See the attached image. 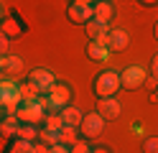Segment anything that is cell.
I'll list each match as a JSON object with an SVG mask.
<instances>
[{
    "label": "cell",
    "mask_w": 158,
    "mask_h": 153,
    "mask_svg": "<svg viewBox=\"0 0 158 153\" xmlns=\"http://www.w3.org/2000/svg\"><path fill=\"white\" fill-rule=\"evenodd\" d=\"M8 46H10V38H8L3 31H0V56H5V54H8Z\"/></svg>",
    "instance_id": "obj_25"
},
{
    "label": "cell",
    "mask_w": 158,
    "mask_h": 153,
    "mask_svg": "<svg viewBox=\"0 0 158 153\" xmlns=\"http://www.w3.org/2000/svg\"><path fill=\"white\" fill-rule=\"evenodd\" d=\"M110 54L112 51L105 44H97V41H89V44H87V56H89V61H94V64H107V61H110Z\"/></svg>",
    "instance_id": "obj_13"
},
{
    "label": "cell",
    "mask_w": 158,
    "mask_h": 153,
    "mask_svg": "<svg viewBox=\"0 0 158 153\" xmlns=\"http://www.w3.org/2000/svg\"><path fill=\"white\" fill-rule=\"evenodd\" d=\"M105 117L100 115V112H84V117L82 122H79V135H82L84 140H94V138H100L102 133H105Z\"/></svg>",
    "instance_id": "obj_3"
},
{
    "label": "cell",
    "mask_w": 158,
    "mask_h": 153,
    "mask_svg": "<svg viewBox=\"0 0 158 153\" xmlns=\"http://www.w3.org/2000/svg\"><path fill=\"white\" fill-rule=\"evenodd\" d=\"M18 138L36 143V140H38V128H36V125H21V130H18Z\"/></svg>",
    "instance_id": "obj_22"
},
{
    "label": "cell",
    "mask_w": 158,
    "mask_h": 153,
    "mask_svg": "<svg viewBox=\"0 0 158 153\" xmlns=\"http://www.w3.org/2000/svg\"><path fill=\"white\" fill-rule=\"evenodd\" d=\"M5 153H33V143L31 140H23V138H13L10 140V146H8Z\"/></svg>",
    "instance_id": "obj_18"
},
{
    "label": "cell",
    "mask_w": 158,
    "mask_h": 153,
    "mask_svg": "<svg viewBox=\"0 0 158 153\" xmlns=\"http://www.w3.org/2000/svg\"><path fill=\"white\" fill-rule=\"evenodd\" d=\"M51 153H72V148L64 143H56V146H51Z\"/></svg>",
    "instance_id": "obj_26"
},
{
    "label": "cell",
    "mask_w": 158,
    "mask_h": 153,
    "mask_svg": "<svg viewBox=\"0 0 158 153\" xmlns=\"http://www.w3.org/2000/svg\"><path fill=\"white\" fill-rule=\"evenodd\" d=\"M153 38L158 41V20H156V26H153Z\"/></svg>",
    "instance_id": "obj_34"
},
{
    "label": "cell",
    "mask_w": 158,
    "mask_h": 153,
    "mask_svg": "<svg viewBox=\"0 0 158 153\" xmlns=\"http://www.w3.org/2000/svg\"><path fill=\"white\" fill-rule=\"evenodd\" d=\"M77 140H79V133H77V128H72V125H64L61 130H59V143H64V146H69V148H72Z\"/></svg>",
    "instance_id": "obj_20"
},
{
    "label": "cell",
    "mask_w": 158,
    "mask_h": 153,
    "mask_svg": "<svg viewBox=\"0 0 158 153\" xmlns=\"http://www.w3.org/2000/svg\"><path fill=\"white\" fill-rule=\"evenodd\" d=\"M23 23L21 20H18V13H10V15H5L3 18V23H0V31H3V33L8 36V38H21V33H23Z\"/></svg>",
    "instance_id": "obj_12"
},
{
    "label": "cell",
    "mask_w": 158,
    "mask_h": 153,
    "mask_svg": "<svg viewBox=\"0 0 158 153\" xmlns=\"http://www.w3.org/2000/svg\"><path fill=\"white\" fill-rule=\"evenodd\" d=\"M28 84H31V87L38 92V95H48V89L56 84V77H54L51 69L38 66V69H33L31 74H28Z\"/></svg>",
    "instance_id": "obj_6"
},
{
    "label": "cell",
    "mask_w": 158,
    "mask_h": 153,
    "mask_svg": "<svg viewBox=\"0 0 158 153\" xmlns=\"http://www.w3.org/2000/svg\"><path fill=\"white\" fill-rule=\"evenodd\" d=\"M38 143H44V146H56L59 143V130H51V128H38Z\"/></svg>",
    "instance_id": "obj_19"
},
{
    "label": "cell",
    "mask_w": 158,
    "mask_h": 153,
    "mask_svg": "<svg viewBox=\"0 0 158 153\" xmlns=\"http://www.w3.org/2000/svg\"><path fill=\"white\" fill-rule=\"evenodd\" d=\"M33 153H51V148H48V146H44V143H33Z\"/></svg>",
    "instance_id": "obj_27"
},
{
    "label": "cell",
    "mask_w": 158,
    "mask_h": 153,
    "mask_svg": "<svg viewBox=\"0 0 158 153\" xmlns=\"http://www.w3.org/2000/svg\"><path fill=\"white\" fill-rule=\"evenodd\" d=\"M72 153H92V148H89V143L82 138V140H77L74 146H72Z\"/></svg>",
    "instance_id": "obj_24"
},
{
    "label": "cell",
    "mask_w": 158,
    "mask_h": 153,
    "mask_svg": "<svg viewBox=\"0 0 158 153\" xmlns=\"http://www.w3.org/2000/svg\"><path fill=\"white\" fill-rule=\"evenodd\" d=\"M69 20L74 26H87L89 20H94V13H92V5H79V3H72L66 10Z\"/></svg>",
    "instance_id": "obj_8"
},
{
    "label": "cell",
    "mask_w": 158,
    "mask_h": 153,
    "mask_svg": "<svg viewBox=\"0 0 158 153\" xmlns=\"http://www.w3.org/2000/svg\"><path fill=\"white\" fill-rule=\"evenodd\" d=\"M145 79H148V71L143 69V66H138V64H133V66H125L123 71H120V87L123 89H140L143 84H145Z\"/></svg>",
    "instance_id": "obj_7"
},
{
    "label": "cell",
    "mask_w": 158,
    "mask_h": 153,
    "mask_svg": "<svg viewBox=\"0 0 158 153\" xmlns=\"http://www.w3.org/2000/svg\"><path fill=\"white\" fill-rule=\"evenodd\" d=\"M5 117V110H3V105H0V120H3Z\"/></svg>",
    "instance_id": "obj_35"
},
{
    "label": "cell",
    "mask_w": 158,
    "mask_h": 153,
    "mask_svg": "<svg viewBox=\"0 0 158 153\" xmlns=\"http://www.w3.org/2000/svg\"><path fill=\"white\" fill-rule=\"evenodd\" d=\"M18 130H21V120L15 115H5L0 120V138H15Z\"/></svg>",
    "instance_id": "obj_16"
},
{
    "label": "cell",
    "mask_w": 158,
    "mask_h": 153,
    "mask_svg": "<svg viewBox=\"0 0 158 153\" xmlns=\"http://www.w3.org/2000/svg\"><path fill=\"white\" fill-rule=\"evenodd\" d=\"M151 100H153V102H158V84H156V89L151 92Z\"/></svg>",
    "instance_id": "obj_33"
},
{
    "label": "cell",
    "mask_w": 158,
    "mask_h": 153,
    "mask_svg": "<svg viewBox=\"0 0 158 153\" xmlns=\"http://www.w3.org/2000/svg\"><path fill=\"white\" fill-rule=\"evenodd\" d=\"M97 112H100L105 120H117L120 112H123V105L115 97H100L97 100Z\"/></svg>",
    "instance_id": "obj_9"
},
{
    "label": "cell",
    "mask_w": 158,
    "mask_h": 153,
    "mask_svg": "<svg viewBox=\"0 0 158 153\" xmlns=\"http://www.w3.org/2000/svg\"><path fill=\"white\" fill-rule=\"evenodd\" d=\"M130 44V33L125 28H110V36H107V49L110 51H125Z\"/></svg>",
    "instance_id": "obj_10"
},
{
    "label": "cell",
    "mask_w": 158,
    "mask_h": 153,
    "mask_svg": "<svg viewBox=\"0 0 158 153\" xmlns=\"http://www.w3.org/2000/svg\"><path fill=\"white\" fill-rule=\"evenodd\" d=\"M143 8H153V5H158V0H138Z\"/></svg>",
    "instance_id": "obj_29"
},
{
    "label": "cell",
    "mask_w": 158,
    "mask_h": 153,
    "mask_svg": "<svg viewBox=\"0 0 158 153\" xmlns=\"http://www.w3.org/2000/svg\"><path fill=\"white\" fill-rule=\"evenodd\" d=\"M72 3H79V5H94V0H72Z\"/></svg>",
    "instance_id": "obj_32"
},
{
    "label": "cell",
    "mask_w": 158,
    "mask_h": 153,
    "mask_svg": "<svg viewBox=\"0 0 158 153\" xmlns=\"http://www.w3.org/2000/svg\"><path fill=\"white\" fill-rule=\"evenodd\" d=\"M44 115H46V110H44V105L38 100L21 102L18 110H15V117L21 120V125H36L38 128V122H44Z\"/></svg>",
    "instance_id": "obj_4"
},
{
    "label": "cell",
    "mask_w": 158,
    "mask_h": 153,
    "mask_svg": "<svg viewBox=\"0 0 158 153\" xmlns=\"http://www.w3.org/2000/svg\"><path fill=\"white\" fill-rule=\"evenodd\" d=\"M46 100H48V112H59V110H64L69 102H72V87H69L66 82L56 79V84L48 89Z\"/></svg>",
    "instance_id": "obj_5"
},
{
    "label": "cell",
    "mask_w": 158,
    "mask_h": 153,
    "mask_svg": "<svg viewBox=\"0 0 158 153\" xmlns=\"http://www.w3.org/2000/svg\"><path fill=\"white\" fill-rule=\"evenodd\" d=\"M151 77H156V79H158V54L151 59Z\"/></svg>",
    "instance_id": "obj_28"
},
{
    "label": "cell",
    "mask_w": 158,
    "mask_h": 153,
    "mask_svg": "<svg viewBox=\"0 0 158 153\" xmlns=\"http://www.w3.org/2000/svg\"><path fill=\"white\" fill-rule=\"evenodd\" d=\"M130 130H133V133H135V135H143V125H138V122H135V125H133V128H130Z\"/></svg>",
    "instance_id": "obj_31"
},
{
    "label": "cell",
    "mask_w": 158,
    "mask_h": 153,
    "mask_svg": "<svg viewBox=\"0 0 158 153\" xmlns=\"http://www.w3.org/2000/svg\"><path fill=\"white\" fill-rule=\"evenodd\" d=\"M59 115H61V120H64V125H72V128H79V122H82V117H84V112L79 110V107H74V105H66L64 110H59Z\"/></svg>",
    "instance_id": "obj_17"
},
{
    "label": "cell",
    "mask_w": 158,
    "mask_h": 153,
    "mask_svg": "<svg viewBox=\"0 0 158 153\" xmlns=\"http://www.w3.org/2000/svg\"><path fill=\"white\" fill-rule=\"evenodd\" d=\"M0 77H3V56H0Z\"/></svg>",
    "instance_id": "obj_36"
},
{
    "label": "cell",
    "mask_w": 158,
    "mask_h": 153,
    "mask_svg": "<svg viewBox=\"0 0 158 153\" xmlns=\"http://www.w3.org/2000/svg\"><path fill=\"white\" fill-rule=\"evenodd\" d=\"M92 153H112L107 146H97V148H92Z\"/></svg>",
    "instance_id": "obj_30"
},
{
    "label": "cell",
    "mask_w": 158,
    "mask_h": 153,
    "mask_svg": "<svg viewBox=\"0 0 158 153\" xmlns=\"http://www.w3.org/2000/svg\"><path fill=\"white\" fill-rule=\"evenodd\" d=\"M3 18H5V13H3V8H0V23H3Z\"/></svg>",
    "instance_id": "obj_37"
},
{
    "label": "cell",
    "mask_w": 158,
    "mask_h": 153,
    "mask_svg": "<svg viewBox=\"0 0 158 153\" xmlns=\"http://www.w3.org/2000/svg\"><path fill=\"white\" fill-rule=\"evenodd\" d=\"M140 148H143V153H158V135H148Z\"/></svg>",
    "instance_id": "obj_23"
},
{
    "label": "cell",
    "mask_w": 158,
    "mask_h": 153,
    "mask_svg": "<svg viewBox=\"0 0 158 153\" xmlns=\"http://www.w3.org/2000/svg\"><path fill=\"white\" fill-rule=\"evenodd\" d=\"M23 74V59L15 54H5L3 56V77L8 79H18Z\"/></svg>",
    "instance_id": "obj_11"
},
{
    "label": "cell",
    "mask_w": 158,
    "mask_h": 153,
    "mask_svg": "<svg viewBox=\"0 0 158 153\" xmlns=\"http://www.w3.org/2000/svg\"><path fill=\"white\" fill-rule=\"evenodd\" d=\"M0 105H3L5 115H15L18 105H21V82L18 79H0Z\"/></svg>",
    "instance_id": "obj_1"
},
{
    "label": "cell",
    "mask_w": 158,
    "mask_h": 153,
    "mask_svg": "<svg viewBox=\"0 0 158 153\" xmlns=\"http://www.w3.org/2000/svg\"><path fill=\"white\" fill-rule=\"evenodd\" d=\"M84 28H87V36H89V41H97V44H105V46H107V36H110V28H107V23L89 20Z\"/></svg>",
    "instance_id": "obj_14"
},
{
    "label": "cell",
    "mask_w": 158,
    "mask_h": 153,
    "mask_svg": "<svg viewBox=\"0 0 158 153\" xmlns=\"http://www.w3.org/2000/svg\"><path fill=\"white\" fill-rule=\"evenodd\" d=\"M117 89H120V74L117 71H102L92 82V92L97 95V100L100 97H115Z\"/></svg>",
    "instance_id": "obj_2"
},
{
    "label": "cell",
    "mask_w": 158,
    "mask_h": 153,
    "mask_svg": "<svg viewBox=\"0 0 158 153\" xmlns=\"http://www.w3.org/2000/svg\"><path fill=\"white\" fill-rule=\"evenodd\" d=\"M92 13H94V20H100V23H110V18L115 15V5L110 3V0H94Z\"/></svg>",
    "instance_id": "obj_15"
},
{
    "label": "cell",
    "mask_w": 158,
    "mask_h": 153,
    "mask_svg": "<svg viewBox=\"0 0 158 153\" xmlns=\"http://www.w3.org/2000/svg\"><path fill=\"white\" fill-rule=\"evenodd\" d=\"M44 128H51V130H61L64 128V120L59 112H46L44 115Z\"/></svg>",
    "instance_id": "obj_21"
}]
</instances>
